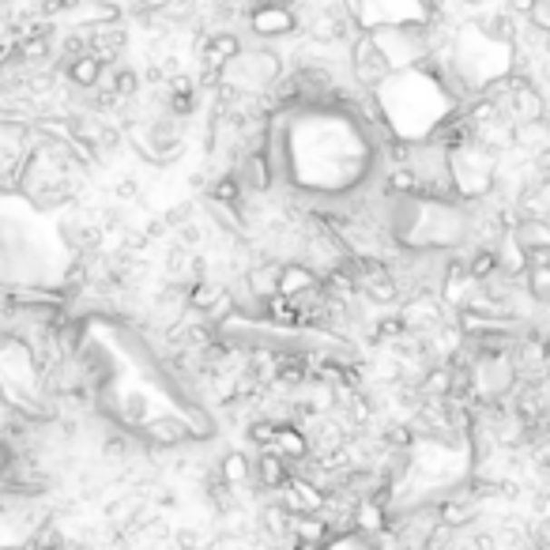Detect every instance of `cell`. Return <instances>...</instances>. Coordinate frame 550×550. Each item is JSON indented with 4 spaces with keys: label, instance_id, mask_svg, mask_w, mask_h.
Here are the masks:
<instances>
[{
    "label": "cell",
    "instance_id": "cell-19",
    "mask_svg": "<svg viewBox=\"0 0 550 550\" xmlns=\"http://www.w3.org/2000/svg\"><path fill=\"white\" fill-rule=\"evenodd\" d=\"M271 437H275V422H268V418H260V422H253V427H249V441L271 445Z\"/></svg>",
    "mask_w": 550,
    "mask_h": 550
},
{
    "label": "cell",
    "instance_id": "cell-20",
    "mask_svg": "<svg viewBox=\"0 0 550 550\" xmlns=\"http://www.w3.org/2000/svg\"><path fill=\"white\" fill-rule=\"evenodd\" d=\"M528 15H532V23H535V31H546V27H550V5H546V0H532Z\"/></svg>",
    "mask_w": 550,
    "mask_h": 550
},
{
    "label": "cell",
    "instance_id": "cell-16",
    "mask_svg": "<svg viewBox=\"0 0 550 550\" xmlns=\"http://www.w3.org/2000/svg\"><path fill=\"white\" fill-rule=\"evenodd\" d=\"M211 196L219 200V204H238L241 200V182L238 178H222V182H215V189H211Z\"/></svg>",
    "mask_w": 550,
    "mask_h": 550
},
{
    "label": "cell",
    "instance_id": "cell-5",
    "mask_svg": "<svg viewBox=\"0 0 550 550\" xmlns=\"http://www.w3.org/2000/svg\"><path fill=\"white\" fill-rule=\"evenodd\" d=\"M317 283V271L309 264H283L280 268V294H298V290H306Z\"/></svg>",
    "mask_w": 550,
    "mask_h": 550
},
{
    "label": "cell",
    "instance_id": "cell-18",
    "mask_svg": "<svg viewBox=\"0 0 550 550\" xmlns=\"http://www.w3.org/2000/svg\"><path fill=\"white\" fill-rule=\"evenodd\" d=\"M133 91H136V72H133V68H121V72H117V80H113V91H110V94L124 98V94H133Z\"/></svg>",
    "mask_w": 550,
    "mask_h": 550
},
{
    "label": "cell",
    "instance_id": "cell-1",
    "mask_svg": "<svg viewBox=\"0 0 550 550\" xmlns=\"http://www.w3.org/2000/svg\"><path fill=\"white\" fill-rule=\"evenodd\" d=\"M355 72H358V80L366 83V87H378L385 76H388V68H392V61L385 57V49H381V42L378 38H369V34H362L358 42H355Z\"/></svg>",
    "mask_w": 550,
    "mask_h": 550
},
{
    "label": "cell",
    "instance_id": "cell-9",
    "mask_svg": "<svg viewBox=\"0 0 550 550\" xmlns=\"http://www.w3.org/2000/svg\"><path fill=\"white\" fill-rule=\"evenodd\" d=\"M238 54H241V45L234 34H211L204 61H208V68H227V61H234Z\"/></svg>",
    "mask_w": 550,
    "mask_h": 550
},
{
    "label": "cell",
    "instance_id": "cell-22",
    "mask_svg": "<svg viewBox=\"0 0 550 550\" xmlns=\"http://www.w3.org/2000/svg\"><path fill=\"white\" fill-rule=\"evenodd\" d=\"M271 5H280V8H294V0H271Z\"/></svg>",
    "mask_w": 550,
    "mask_h": 550
},
{
    "label": "cell",
    "instance_id": "cell-6",
    "mask_svg": "<svg viewBox=\"0 0 550 550\" xmlns=\"http://www.w3.org/2000/svg\"><path fill=\"white\" fill-rule=\"evenodd\" d=\"M280 268H283V264H271V260H268V264H260V268L249 271V294H253L257 302L280 290Z\"/></svg>",
    "mask_w": 550,
    "mask_h": 550
},
{
    "label": "cell",
    "instance_id": "cell-12",
    "mask_svg": "<svg viewBox=\"0 0 550 550\" xmlns=\"http://www.w3.org/2000/svg\"><path fill=\"white\" fill-rule=\"evenodd\" d=\"M271 185V170H268V159L257 152V155H249L245 159V189H253V192H264Z\"/></svg>",
    "mask_w": 550,
    "mask_h": 550
},
{
    "label": "cell",
    "instance_id": "cell-8",
    "mask_svg": "<svg viewBox=\"0 0 550 550\" xmlns=\"http://www.w3.org/2000/svg\"><path fill=\"white\" fill-rule=\"evenodd\" d=\"M219 479L227 483L231 490H241V486H249V479H253V467H249V460L241 453H231L227 460L219 464Z\"/></svg>",
    "mask_w": 550,
    "mask_h": 550
},
{
    "label": "cell",
    "instance_id": "cell-13",
    "mask_svg": "<svg viewBox=\"0 0 550 550\" xmlns=\"http://www.w3.org/2000/svg\"><path fill=\"white\" fill-rule=\"evenodd\" d=\"M497 268H502V257H497V249H479V257L467 264V280L479 283V280H486V275H494Z\"/></svg>",
    "mask_w": 550,
    "mask_h": 550
},
{
    "label": "cell",
    "instance_id": "cell-10",
    "mask_svg": "<svg viewBox=\"0 0 550 550\" xmlns=\"http://www.w3.org/2000/svg\"><path fill=\"white\" fill-rule=\"evenodd\" d=\"M516 245L520 249H528V245H550V234H546V222L539 215H528V219H520V227H516Z\"/></svg>",
    "mask_w": 550,
    "mask_h": 550
},
{
    "label": "cell",
    "instance_id": "cell-14",
    "mask_svg": "<svg viewBox=\"0 0 550 550\" xmlns=\"http://www.w3.org/2000/svg\"><path fill=\"white\" fill-rule=\"evenodd\" d=\"M448 388H453V369H434L427 381H422V392H427L430 399H445Z\"/></svg>",
    "mask_w": 550,
    "mask_h": 550
},
{
    "label": "cell",
    "instance_id": "cell-11",
    "mask_svg": "<svg viewBox=\"0 0 550 550\" xmlns=\"http://www.w3.org/2000/svg\"><path fill=\"white\" fill-rule=\"evenodd\" d=\"M121 45H124V34L121 31H94V38H91V57H98V61H113L117 54H121Z\"/></svg>",
    "mask_w": 550,
    "mask_h": 550
},
{
    "label": "cell",
    "instance_id": "cell-2",
    "mask_svg": "<svg viewBox=\"0 0 550 550\" xmlns=\"http://www.w3.org/2000/svg\"><path fill=\"white\" fill-rule=\"evenodd\" d=\"M249 23H253L257 34H287V31L294 27V15H290V8L268 5V8H257Z\"/></svg>",
    "mask_w": 550,
    "mask_h": 550
},
{
    "label": "cell",
    "instance_id": "cell-7",
    "mask_svg": "<svg viewBox=\"0 0 550 550\" xmlns=\"http://www.w3.org/2000/svg\"><path fill=\"white\" fill-rule=\"evenodd\" d=\"M147 441H155V445H182L185 437H189V430L182 427V422L178 418H155V422H147Z\"/></svg>",
    "mask_w": 550,
    "mask_h": 550
},
{
    "label": "cell",
    "instance_id": "cell-15",
    "mask_svg": "<svg viewBox=\"0 0 550 550\" xmlns=\"http://www.w3.org/2000/svg\"><path fill=\"white\" fill-rule=\"evenodd\" d=\"M528 290H532L535 302H546V298H550V268L546 264H535L528 271Z\"/></svg>",
    "mask_w": 550,
    "mask_h": 550
},
{
    "label": "cell",
    "instance_id": "cell-21",
    "mask_svg": "<svg viewBox=\"0 0 550 550\" xmlns=\"http://www.w3.org/2000/svg\"><path fill=\"white\" fill-rule=\"evenodd\" d=\"M64 8H68V0H45L42 15H57V12H64Z\"/></svg>",
    "mask_w": 550,
    "mask_h": 550
},
{
    "label": "cell",
    "instance_id": "cell-3",
    "mask_svg": "<svg viewBox=\"0 0 550 550\" xmlns=\"http://www.w3.org/2000/svg\"><path fill=\"white\" fill-rule=\"evenodd\" d=\"M287 467H290V464H287L280 453H275V448H268V453L257 460V483H260L264 490H280V486L287 483V475H290Z\"/></svg>",
    "mask_w": 550,
    "mask_h": 550
},
{
    "label": "cell",
    "instance_id": "cell-17",
    "mask_svg": "<svg viewBox=\"0 0 550 550\" xmlns=\"http://www.w3.org/2000/svg\"><path fill=\"white\" fill-rule=\"evenodd\" d=\"M136 509H140V497H121V502H113V506H110V520L124 524V520H133V516H136Z\"/></svg>",
    "mask_w": 550,
    "mask_h": 550
},
{
    "label": "cell",
    "instance_id": "cell-4",
    "mask_svg": "<svg viewBox=\"0 0 550 550\" xmlns=\"http://www.w3.org/2000/svg\"><path fill=\"white\" fill-rule=\"evenodd\" d=\"M68 80L76 83V87H94L98 80H103V61L91 57V54H80V57H72L68 64Z\"/></svg>",
    "mask_w": 550,
    "mask_h": 550
}]
</instances>
